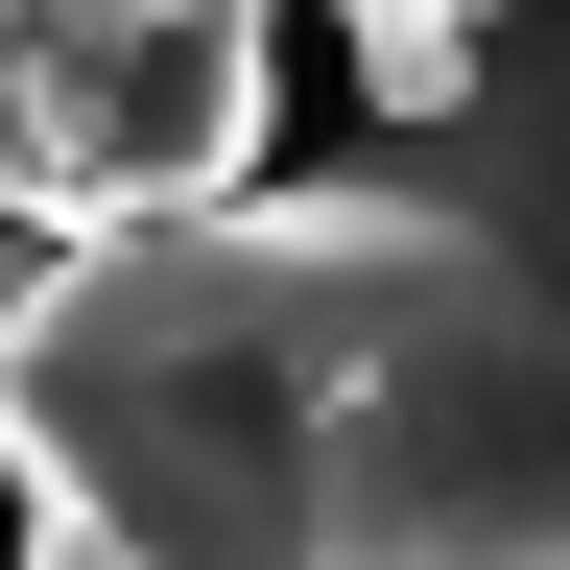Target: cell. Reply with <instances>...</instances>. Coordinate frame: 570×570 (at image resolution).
I'll return each instance as SVG.
<instances>
[{
  "label": "cell",
  "instance_id": "7a4b0ae2",
  "mask_svg": "<svg viewBox=\"0 0 570 570\" xmlns=\"http://www.w3.org/2000/svg\"><path fill=\"white\" fill-rule=\"evenodd\" d=\"M24 285H48V238H24V214H0V309H24Z\"/></svg>",
  "mask_w": 570,
  "mask_h": 570
},
{
  "label": "cell",
  "instance_id": "3957f363",
  "mask_svg": "<svg viewBox=\"0 0 570 570\" xmlns=\"http://www.w3.org/2000/svg\"><path fill=\"white\" fill-rule=\"evenodd\" d=\"M24 570H96V547H24Z\"/></svg>",
  "mask_w": 570,
  "mask_h": 570
},
{
  "label": "cell",
  "instance_id": "6da1fadb",
  "mask_svg": "<svg viewBox=\"0 0 570 570\" xmlns=\"http://www.w3.org/2000/svg\"><path fill=\"white\" fill-rule=\"evenodd\" d=\"M0 499L96 570H570V0L356 167L48 238L0 309Z\"/></svg>",
  "mask_w": 570,
  "mask_h": 570
},
{
  "label": "cell",
  "instance_id": "277c9868",
  "mask_svg": "<svg viewBox=\"0 0 570 570\" xmlns=\"http://www.w3.org/2000/svg\"><path fill=\"white\" fill-rule=\"evenodd\" d=\"M238 24H262V0H238Z\"/></svg>",
  "mask_w": 570,
  "mask_h": 570
},
{
  "label": "cell",
  "instance_id": "5b68a950",
  "mask_svg": "<svg viewBox=\"0 0 570 570\" xmlns=\"http://www.w3.org/2000/svg\"><path fill=\"white\" fill-rule=\"evenodd\" d=\"M333 24H356V0H333Z\"/></svg>",
  "mask_w": 570,
  "mask_h": 570
}]
</instances>
